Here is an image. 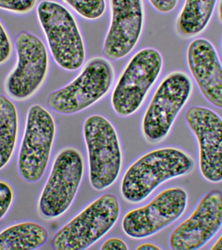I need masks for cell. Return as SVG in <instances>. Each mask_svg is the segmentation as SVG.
<instances>
[{
	"label": "cell",
	"mask_w": 222,
	"mask_h": 250,
	"mask_svg": "<svg viewBox=\"0 0 222 250\" xmlns=\"http://www.w3.org/2000/svg\"><path fill=\"white\" fill-rule=\"evenodd\" d=\"M194 167V160L179 148L151 150L138 158L125 172L121 181V195L128 203L142 202L162 184L186 175Z\"/></svg>",
	"instance_id": "obj_1"
},
{
	"label": "cell",
	"mask_w": 222,
	"mask_h": 250,
	"mask_svg": "<svg viewBox=\"0 0 222 250\" xmlns=\"http://www.w3.org/2000/svg\"><path fill=\"white\" fill-rule=\"evenodd\" d=\"M37 14L56 63L66 71L81 68L85 62V44L71 12L57 2L44 0L37 6Z\"/></svg>",
	"instance_id": "obj_2"
},
{
	"label": "cell",
	"mask_w": 222,
	"mask_h": 250,
	"mask_svg": "<svg viewBox=\"0 0 222 250\" xmlns=\"http://www.w3.org/2000/svg\"><path fill=\"white\" fill-rule=\"evenodd\" d=\"M114 77L110 61L94 57L84 64L70 83L49 94L47 103L59 114H77L104 98L110 91Z\"/></svg>",
	"instance_id": "obj_3"
},
{
	"label": "cell",
	"mask_w": 222,
	"mask_h": 250,
	"mask_svg": "<svg viewBox=\"0 0 222 250\" xmlns=\"http://www.w3.org/2000/svg\"><path fill=\"white\" fill-rule=\"evenodd\" d=\"M83 134L90 184L95 190H104L116 182L122 169V152L118 133L108 119L94 114L85 119Z\"/></svg>",
	"instance_id": "obj_4"
},
{
	"label": "cell",
	"mask_w": 222,
	"mask_h": 250,
	"mask_svg": "<svg viewBox=\"0 0 222 250\" xmlns=\"http://www.w3.org/2000/svg\"><path fill=\"white\" fill-rule=\"evenodd\" d=\"M118 197L105 193L57 230L53 236L56 250H84L93 246L108 233L120 216Z\"/></svg>",
	"instance_id": "obj_5"
},
{
	"label": "cell",
	"mask_w": 222,
	"mask_h": 250,
	"mask_svg": "<svg viewBox=\"0 0 222 250\" xmlns=\"http://www.w3.org/2000/svg\"><path fill=\"white\" fill-rule=\"evenodd\" d=\"M163 64V56L155 48H143L133 55L111 93V106L118 116H130L139 110L161 76Z\"/></svg>",
	"instance_id": "obj_6"
},
{
	"label": "cell",
	"mask_w": 222,
	"mask_h": 250,
	"mask_svg": "<svg viewBox=\"0 0 222 250\" xmlns=\"http://www.w3.org/2000/svg\"><path fill=\"white\" fill-rule=\"evenodd\" d=\"M192 91V80L186 72H169L161 80L142 117V132L148 142L157 144L168 136Z\"/></svg>",
	"instance_id": "obj_7"
},
{
	"label": "cell",
	"mask_w": 222,
	"mask_h": 250,
	"mask_svg": "<svg viewBox=\"0 0 222 250\" xmlns=\"http://www.w3.org/2000/svg\"><path fill=\"white\" fill-rule=\"evenodd\" d=\"M85 171L83 155L68 146L58 152L38 202L40 216L55 220L65 214L73 204Z\"/></svg>",
	"instance_id": "obj_8"
},
{
	"label": "cell",
	"mask_w": 222,
	"mask_h": 250,
	"mask_svg": "<svg viewBox=\"0 0 222 250\" xmlns=\"http://www.w3.org/2000/svg\"><path fill=\"white\" fill-rule=\"evenodd\" d=\"M56 135V121L52 113L40 104L29 107L18 156V169L25 181L35 183L42 179Z\"/></svg>",
	"instance_id": "obj_9"
},
{
	"label": "cell",
	"mask_w": 222,
	"mask_h": 250,
	"mask_svg": "<svg viewBox=\"0 0 222 250\" xmlns=\"http://www.w3.org/2000/svg\"><path fill=\"white\" fill-rule=\"evenodd\" d=\"M17 63L5 81V90L11 99H30L42 87L48 76L50 59L44 43L36 35L22 31L16 39Z\"/></svg>",
	"instance_id": "obj_10"
},
{
	"label": "cell",
	"mask_w": 222,
	"mask_h": 250,
	"mask_svg": "<svg viewBox=\"0 0 222 250\" xmlns=\"http://www.w3.org/2000/svg\"><path fill=\"white\" fill-rule=\"evenodd\" d=\"M188 194L181 187L164 189L147 205L132 209L123 217V231L133 239H144L157 234L184 214Z\"/></svg>",
	"instance_id": "obj_11"
},
{
	"label": "cell",
	"mask_w": 222,
	"mask_h": 250,
	"mask_svg": "<svg viewBox=\"0 0 222 250\" xmlns=\"http://www.w3.org/2000/svg\"><path fill=\"white\" fill-rule=\"evenodd\" d=\"M185 121L198 145L199 169L212 183L222 181V117L208 107L194 105L185 113Z\"/></svg>",
	"instance_id": "obj_12"
},
{
	"label": "cell",
	"mask_w": 222,
	"mask_h": 250,
	"mask_svg": "<svg viewBox=\"0 0 222 250\" xmlns=\"http://www.w3.org/2000/svg\"><path fill=\"white\" fill-rule=\"evenodd\" d=\"M222 227V193H206L190 216L176 227L169 237L173 250H196L205 246Z\"/></svg>",
	"instance_id": "obj_13"
},
{
	"label": "cell",
	"mask_w": 222,
	"mask_h": 250,
	"mask_svg": "<svg viewBox=\"0 0 222 250\" xmlns=\"http://www.w3.org/2000/svg\"><path fill=\"white\" fill-rule=\"evenodd\" d=\"M111 22L102 46L110 62L126 58L135 48L143 31L145 13L142 0H109Z\"/></svg>",
	"instance_id": "obj_14"
},
{
	"label": "cell",
	"mask_w": 222,
	"mask_h": 250,
	"mask_svg": "<svg viewBox=\"0 0 222 250\" xmlns=\"http://www.w3.org/2000/svg\"><path fill=\"white\" fill-rule=\"evenodd\" d=\"M186 63L206 101L222 109V63L214 44L204 38L191 41L186 50Z\"/></svg>",
	"instance_id": "obj_15"
},
{
	"label": "cell",
	"mask_w": 222,
	"mask_h": 250,
	"mask_svg": "<svg viewBox=\"0 0 222 250\" xmlns=\"http://www.w3.org/2000/svg\"><path fill=\"white\" fill-rule=\"evenodd\" d=\"M218 0H185L175 21L177 34L185 39L202 34L211 21Z\"/></svg>",
	"instance_id": "obj_16"
},
{
	"label": "cell",
	"mask_w": 222,
	"mask_h": 250,
	"mask_svg": "<svg viewBox=\"0 0 222 250\" xmlns=\"http://www.w3.org/2000/svg\"><path fill=\"white\" fill-rule=\"evenodd\" d=\"M48 237V229L39 223H17L0 232V250L38 249L46 243Z\"/></svg>",
	"instance_id": "obj_17"
},
{
	"label": "cell",
	"mask_w": 222,
	"mask_h": 250,
	"mask_svg": "<svg viewBox=\"0 0 222 250\" xmlns=\"http://www.w3.org/2000/svg\"><path fill=\"white\" fill-rule=\"evenodd\" d=\"M19 119L13 102L0 95V170L11 160L18 136Z\"/></svg>",
	"instance_id": "obj_18"
},
{
	"label": "cell",
	"mask_w": 222,
	"mask_h": 250,
	"mask_svg": "<svg viewBox=\"0 0 222 250\" xmlns=\"http://www.w3.org/2000/svg\"><path fill=\"white\" fill-rule=\"evenodd\" d=\"M74 11L87 21H96L106 11L105 0H63Z\"/></svg>",
	"instance_id": "obj_19"
},
{
	"label": "cell",
	"mask_w": 222,
	"mask_h": 250,
	"mask_svg": "<svg viewBox=\"0 0 222 250\" xmlns=\"http://www.w3.org/2000/svg\"><path fill=\"white\" fill-rule=\"evenodd\" d=\"M37 0H0V9L17 14H25L32 11Z\"/></svg>",
	"instance_id": "obj_20"
},
{
	"label": "cell",
	"mask_w": 222,
	"mask_h": 250,
	"mask_svg": "<svg viewBox=\"0 0 222 250\" xmlns=\"http://www.w3.org/2000/svg\"><path fill=\"white\" fill-rule=\"evenodd\" d=\"M15 193L9 183L0 180V221L5 216L13 205Z\"/></svg>",
	"instance_id": "obj_21"
},
{
	"label": "cell",
	"mask_w": 222,
	"mask_h": 250,
	"mask_svg": "<svg viewBox=\"0 0 222 250\" xmlns=\"http://www.w3.org/2000/svg\"><path fill=\"white\" fill-rule=\"evenodd\" d=\"M13 46L7 31L0 21V64L7 62L11 56Z\"/></svg>",
	"instance_id": "obj_22"
},
{
	"label": "cell",
	"mask_w": 222,
	"mask_h": 250,
	"mask_svg": "<svg viewBox=\"0 0 222 250\" xmlns=\"http://www.w3.org/2000/svg\"><path fill=\"white\" fill-rule=\"evenodd\" d=\"M152 7L162 14L172 12L176 8L179 0H148Z\"/></svg>",
	"instance_id": "obj_23"
},
{
	"label": "cell",
	"mask_w": 222,
	"mask_h": 250,
	"mask_svg": "<svg viewBox=\"0 0 222 250\" xmlns=\"http://www.w3.org/2000/svg\"><path fill=\"white\" fill-rule=\"evenodd\" d=\"M101 250H128L126 242L120 238L112 237L105 240L101 245Z\"/></svg>",
	"instance_id": "obj_24"
},
{
	"label": "cell",
	"mask_w": 222,
	"mask_h": 250,
	"mask_svg": "<svg viewBox=\"0 0 222 250\" xmlns=\"http://www.w3.org/2000/svg\"><path fill=\"white\" fill-rule=\"evenodd\" d=\"M137 250H161L162 248L157 244L151 242H144L136 247Z\"/></svg>",
	"instance_id": "obj_25"
},
{
	"label": "cell",
	"mask_w": 222,
	"mask_h": 250,
	"mask_svg": "<svg viewBox=\"0 0 222 250\" xmlns=\"http://www.w3.org/2000/svg\"><path fill=\"white\" fill-rule=\"evenodd\" d=\"M212 250H222V233L210 248Z\"/></svg>",
	"instance_id": "obj_26"
},
{
	"label": "cell",
	"mask_w": 222,
	"mask_h": 250,
	"mask_svg": "<svg viewBox=\"0 0 222 250\" xmlns=\"http://www.w3.org/2000/svg\"><path fill=\"white\" fill-rule=\"evenodd\" d=\"M217 15L220 22L222 24V0H219L217 4Z\"/></svg>",
	"instance_id": "obj_27"
},
{
	"label": "cell",
	"mask_w": 222,
	"mask_h": 250,
	"mask_svg": "<svg viewBox=\"0 0 222 250\" xmlns=\"http://www.w3.org/2000/svg\"><path fill=\"white\" fill-rule=\"evenodd\" d=\"M221 48H222V44H221Z\"/></svg>",
	"instance_id": "obj_28"
}]
</instances>
